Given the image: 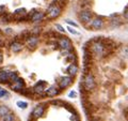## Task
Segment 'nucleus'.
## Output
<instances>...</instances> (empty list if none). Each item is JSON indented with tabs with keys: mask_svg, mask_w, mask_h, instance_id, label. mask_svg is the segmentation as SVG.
<instances>
[{
	"mask_svg": "<svg viewBox=\"0 0 128 121\" xmlns=\"http://www.w3.org/2000/svg\"><path fill=\"white\" fill-rule=\"evenodd\" d=\"M24 43H22L20 41H13L10 44V50L12 51L13 54H18L24 49Z\"/></svg>",
	"mask_w": 128,
	"mask_h": 121,
	"instance_id": "obj_15",
	"label": "nucleus"
},
{
	"mask_svg": "<svg viewBox=\"0 0 128 121\" xmlns=\"http://www.w3.org/2000/svg\"><path fill=\"white\" fill-rule=\"evenodd\" d=\"M47 104L48 103H40L38 105H35L34 108L32 109V111L30 112V117H29V120L31 121H35L40 118H42L44 116L46 111V107H47Z\"/></svg>",
	"mask_w": 128,
	"mask_h": 121,
	"instance_id": "obj_4",
	"label": "nucleus"
},
{
	"mask_svg": "<svg viewBox=\"0 0 128 121\" xmlns=\"http://www.w3.org/2000/svg\"><path fill=\"white\" fill-rule=\"evenodd\" d=\"M61 92L62 90L60 89L57 84H54V85H50V86L47 87V89L45 91V95H46V98H54V96L59 95Z\"/></svg>",
	"mask_w": 128,
	"mask_h": 121,
	"instance_id": "obj_10",
	"label": "nucleus"
},
{
	"mask_svg": "<svg viewBox=\"0 0 128 121\" xmlns=\"http://www.w3.org/2000/svg\"><path fill=\"white\" fill-rule=\"evenodd\" d=\"M105 27V21H104L102 17H99V16H96V17L93 18V21L90 23L89 28L94 31H98L102 30V28Z\"/></svg>",
	"mask_w": 128,
	"mask_h": 121,
	"instance_id": "obj_9",
	"label": "nucleus"
},
{
	"mask_svg": "<svg viewBox=\"0 0 128 121\" xmlns=\"http://www.w3.org/2000/svg\"><path fill=\"white\" fill-rule=\"evenodd\" d=\"M48 87V83L45 80H38V82L34 85L33 87V91L35 95H41V96H46L45 95V91Z\"/></svg>",
	"mask_w": 128,
	"mask_h": 121,
	"instance_id": "obj_8",
	"label": "nucleus"
},
{
	"mask_svg": "<svg viewBox=\"0 0 128 121\" xmlns=\"http://www.w3.org/2000/svg\"><path fill=\"white\" fill-rule=\"evenodd\" d=\"M81 86L83 87V89H84L88 93L94 91L96 88V78H95L94 74L89 72V73H86L83 75Z\"/></svg>",
	"mask_w": 128,
	"mask_h": 121,
	"instance_id": "obj_2",
	"label": "nucleus"
},
{
	"mask_svg": "<svg viewBox=\"0 0 128 121\" xmlns=\"http://www.w3.org/2000/svg\"><path fill=\"white\" fill-rule=\"evenodd\" d=\"M20 94L24 95V96H27V98H29V99H31L33 95H35L34 91H33V88H25V89L20 92Z\"/></svg>",
	"mask_w": 128,
	"mask_h": 121,
	"instance_id": "obj_18",
	"label": "nucleus"
},
{
	"mask_svg": "<svg viewBox=\"0 0 128 121\" xmlns=\"http://www.w3.org/2000/svg\"><path fill=\"white\" fill-rule=\"evenodd\" d=\"M74 78L75 77H72L70 75H64V76H61L58 82H57V85L59 86V88L61 89L62 91H64L67 88H70L72 85L74 84Z\"/></svg>",
	"mask_w": 128,
	"mask_h": 121,
	"instance_id": "obj_7",
	"label": "nucleus"
},
{
	"mask_svg": "<svg viewBox=\"0 0 128 121\" xmlns=\"http://www.w3.org/2000/svg\"><path fill=\"white\" fill-rule=\"evenodd\" d=\"M57 42H58V46H59L60 49L74 51V45H73V43H72L70 38L61 35L59 39H57Z\"/></svg>",
	"mask_w": 128,
	"mask_h": 121,
	"instance_id": "obj_6",
	"label": "nucleus"
},
{
	"mask_svg": "<svg viewBox=\"0 0 128 121\" xmlns=\"http://www.w3.org/2000/svg\"><path fill=\"white\" fill-rule=\"evenodd\" d=\"M28 15H29V17H30V22H32V23L42 22L43 19L46 17V13H44L42 11H35V10L32 11V13L31 12L28 13Z\"/></svg>",
	"mask_w": 128,
	"mask_h": 121,
	"instance_id": "obj_12",
	"label": "nucleus"
},
{
	"mask_svg": "<svg viewBox=\"0 0 128 121\" xmlns=\"http://www.w3.org/2000/svg\"><path fill=\"white\" fill-rule=\"evenodd\" d=\"M2 62H3V53H2V50H0V64Z\"/></svg>",
	"mask_w": 128,
	"mask_h": 121,
	"instance_id": "obj_34",
	"label": "nucleus"
},
{
	"mask_svg": "<svg viewBox=\"0 0 128 121\" xmlns=\"http://www.w3.org/2000/svg\"><path fill=\"white\" fill-rule=\"evenodd\" d=\"M9 86H10V88H11V89L13 90V91L19 92V93H20V92L26 88V83H25V80H24V78L18 77V79L16 80V82L10 84Z\"/></svg>",
	"mask_w": 128,
	"mask_h": 121,
	"instance_id": "obj_11",
	"label": "nucleus"
},
{
	"mask_svg": "<svg viewBox=\"0 0 128 121\" xmlns=\"http://www.w3.org/2000/svg\"><path fill=\"white\" fill-rule=\"evenodd\" d=\"M118 54L121 55V57L124 59H128V46L127 45H123L121 46L118 50Z\"/></svg>",
	"mask_w": 128,
	"mask_h": 121,
	"instance_id": "obj_21",
	"label": "nucleus"
},
{
	"mask_svg": "<svg viewBox=\"0 0 128 121\" xmlns=\"http://www.w3.org/2000/svg\"><path fill=\"white\" fill-rule=\"evenodd\" d=\"M11 82V71L6 69H0V84L9 85Z\"/></svg>",
	"mask_w": 128,
	"mask_h": 121,
	"instance_id": "obj_14",
	"label": "nucleus"
},
{
	"mask_svg": "<svg viewBox=\"0 0 128 121\" xmlns=\"http://www.w3.org/2000/svg\"><path fill=\"white\" fill-rule=\"evenodd\" d=\"M90 49L93 57L96 59H105L113 51L110 50L104 42V37H95V39L90 41Z\"/></svg>",
	"mask_w": 128,
	"mask_h": 121,
	"instance_id": "obj_1",
	"label": "nucleus"
},
{
	"mask_svg": "<svg viewBox=\"0 0 128 121\" xmlns=\"http://www.w3.org/2000/svg\"><path fill=\"white\" fill-rule=\"evenodd\" d=\"M2 98L9 99V98H10V92L6 91V90H4V89H2L1 91H0V99H2Z\"/></svg>",
	"mask_w": 128,
	"mask_h": 121,
	"instance_id": "obj_26",
	"label": "nucleus"
},
{
	"mask_svg": "<svg viewBox=\"0 0 128 121\" xmlns=\"http://www.w3.org/2000/svg\"><path fill=\"white\" fill-rule=\"evenodd\" d=\"M1 90H2V87H1V86H0V91H1Z\"/></svg>",
	"mask_w": 128,
	"mask_h": 121,
	"instance_id": "obj_36",
	"label": "nucleus"
},
{
	"mask_svg": "<svg viewBox=\"0 0 128 121\" xmlns=\"http://www.w3.org/2000/svg\"><path fill=\"white\" fill-rule=\"evenodd\" d=\"M65 23H66L68 26L75 27V28H77V27H78V24H77V23H75L74 21H72V19H65Z\"/></svg>",
	"mask_w": 128,
	"mask_h": 121,
	"instance_id": "obj_28",
	"label": "nucleus"
},
{
	"mask_svg": "<svg viewBox=\"0 0 128 121\" xmlns=\"http://www.w3.org/2000/svg\"><path fill=\"white\" fill-rule=\"evenodd\" d=\"M78 72H79V67L77 63H70V66L66 68L67 75L72 76V77H75L78 74Z\"/></svg>",
	"mask_w": 128,
	"mask_h": 121,
	"instance_id": "obj_16",
	"label": "nucleus"
},
{
	"mask_svg": "<svg viewBox=\"0 0 128 121\" xmlns=\"http://www.w3.org/2000/svg\"><path fill=\"white\" fill-rule=\"evenodd\" d=\"M4 33L6 34H12V33H13V29H12V28H6V29H4Z\"/></svg>",
	"mask_w": 128,
	"mask_h": 121,
	"instance_id": "obj_31",
	"label": "nucleus"
},
{
	"mask_svg": "<svg viewBox=\"0 0 128 121\" xmlns=\"http://www.w3.org/2000/svg\"><path fill=\"white\" fill-rule=\"evenodd\" d=\"M66 29H67V31H68L70 33H72V34H74V35H80L79 32L76 30V29H74V28L72 27V26H67V27H66Z\"/></svg>",
	"mask_w": 128,
	"mask_h": 121,
	"instance_id": "obj_27",
	"label": "nucleus"
},
{
	"mask_svg": "<svg viewBox=\"0 0 128 121\" xmlns=\"http://www.w3.org/2000/svg\"><path fill=\"white\" fill-rule=\"evenodd\" d=\"M15 119H16L15 112L10 111V112H8V114H6L4 117H2L1 121H15Z\"/></svg>",
	"mask_w": 128,
	"mask_h": 121,
	"instance_id": "obj_22",
	"label": "nucleus"
},
{
	"mask_svg": "<svg viewBox=\"0 0 128 121\" xmlns=\"http://www.w3.org/2000/svg\"><path fill=\"white\" fill-rule=\"evenodd\" d=\"M6 6H0V14H4L6 13Z\"/></svg>",
	"mask_w": 128,
	"mask_h": 121,
	"instance_id": "obj_33",
	"label": "nucleus"
},
{
	"mask_svg": "<svg viewBox=\"0 0 128 121\" xmlns=\"http://www.w3.org/2000/svg\"><path fill=\"white\" fill-rule=\"evenodd\" d=\"M78 18H79L80 23H82L83 25H90V23L93 21V18H94L93 12L90 9H82L78 13Z\"/></svg>",
	"mask_w": 128,
	"mask_h": 121,
	"instance_id": "obj_5",
	"label": "nucleus"
},
{
	"mask_svg": "<svg viewBox=\"0 0 128 121\" xmlns=\"http://www.w3.org/2000/svg\"><path fill=\"white\" fill-rule=\"evenodd\" d=\"M62 10L63 8L60 7L58 5V2H51L49 6L47 8V11H46V17L48 19H56L58 18L60 15L62 14Z\"/></svg>",
	"mask_w": 128,
	"mask_h": 121,
	"instance_id": "obj_3",
	"label": "nucleus"
},
{
	"mask_svg": "<svg viewBox=\"0 0 128 121\" xmlns=\"http://www.w3.org/2000/svg\"><path fill=\"white\" fill-rule=\"evenodd\" d=\"M10 111H11V109L8 105H6V104H0V118L4 117L8 112H10Z\"/></svg>",
	"mask_w": 128,
	"mask_h": 121,
	"instance_id": "obj_19",
	"label": "nucleus"
},
{
	"mask_svg": "<svg viewBox=\"0 0 128 121\" xmlns=\"http://www.w3.org/2000/svg\"><path fill=\"white\" fill-rule=\"evenodd\" d=\"M90 121H102L100 118H98V117H93V118H92Z\"/></svg>",
	"mask_w": 128,
	"mask_h": 121,
	"instance_id": "obj_35",
	"label": "nucleus"
},
{
	"mask_svg": "<svg viewBox=\"0 0 128 121\" xmlns=\"http://www.w3.org/2000/svg\"><path fill=\"white\" fill-rule=\"evenodd\" d=\"M123 17L126 19V21H128V9H125L124 10V13H123Z\"/></svg>",
	"mask_w": 128,
	"mask_h": 121,
	"instance_id": "obj_32",
	"label": "nucleus"
},
{
	"mask_svg": "<svg viewBox=\"0 0 128 121\" xmlns=\"http://www.w3.org/2000/svg\"><path fill=\"white\" fill-rule=\"evenodd\" d=\"M16 105L20 108V109H26V108H28V103L25 102V101H17Z\"/></svg>",
	"mask_w": 128,
	"mask_h": 121,
	"instance_id": "obj_25",
	"label": "nucleus"
},
{
	"mask_svg": "<svg viewBox=\"0 0 128 121\" xmlns=\"http://www.w3.org/2000/svg\"><path fill=\"white\" fill-rule=\"evenodd\" d=\"M123 25V22L120 19L118 16H116V17H112L111 18V21H110V26L112 28H118L120 26H122Z\"/></svg>",
	"mask_w": 128,
	"mask_h": 121,
	"instance_id": "obj_17",
	"label": "nucleus"
},
{
	"mask_svg": "<svg viewBox=\"0 0 128 121\" xmlns=\"http://www.w3.org/2000/svg\"><path fill=\"white\" fill-rule=\"evenodd\" d=\"M38 42H40V39H38V35H35V34H31L28 40L26 41V45L27 47L29 48L30 50H33L35 49L38 46Z\"/></svg>",
	"mask_w": 128,
	"mask_h": 121,
	"instance_id": "obj_13",
	"label": "nucleus"
},
{
	"mask_svg": "<svg viewBox=\"0 0 128 121\" xmlns=\"http://www.w3.org/2000/svg\"><path fill=\"white\" fill-rule=\"evenodd\" d=\"M56 29H57V31H59L60 33H64V32H65V29H64L60 24H56Z\"/></svg>",
	"mask_w": 128,
	"mask_h": 121,
	"instance_id": "obj_29",
	"label": "nucleus"
},
{
	"mask_svg": "<svg viewBox=\"0 0 128 121\" xmlns=\"http://www.w3.org/2000/svg\"><path fill=\"white\" fill-rule=\"evenodd\" d=\"M49 104L50 105H54V106H64L65 102H63L62 100H59V99H54V100H50L49 101Z\"/></svg>",
	"mask_w": 128,
	"mask_h": 121,
	"instance_id": "obj_24",
	"label": "nucleus"
},
{
	"mask_svg": "<svg viewBox=\"0 0 128 121\" xmlns=\"http://www.w3.org/2000/svg\"><path fill=\"white\" fill-rule=\"evenodd\" d=\"M27 14L28 13H27V10L25 8H19V9L14 11V16H19V19H22L24 16H26Z\"/></svg>",
	"mask_w": 128,
	"mask_h": 121,
	"instance_id": "obj_20",
	"label": "nucleus"
},
{
	"mask_svg": "<svg viewBox=\"0 0 128 121\" xmlns=\"http://www.w3.org/2000/svg\"><path fill=\"white\" fill-rule=\"evenodd\" d=\"M65 60H66V61H68L70 63H77V56H76L73 51H72V53H70L65 57Z\"/></svg>",
	"mask_w": 128,
	"mask_h": 121,
	"instance_id": "obj_23",
	"label": "nucleus"
},
{
	"mask_svg": "<svg viewBox=\"0 0 128 121\" xmlns=\"http://www.w3.org/2000/svg\"><path fill=\"white\" fill-rule=\"evenodd\" d=\"M68 98L70 99H75V98H77V92L74 91V90H72L70 93H68Z\"/></svg>",
	"mask_w": 128,
	"mask_h": 121,
	"instance_id": "obj_30",
	"label": "nucleus"
}]
</instances>
